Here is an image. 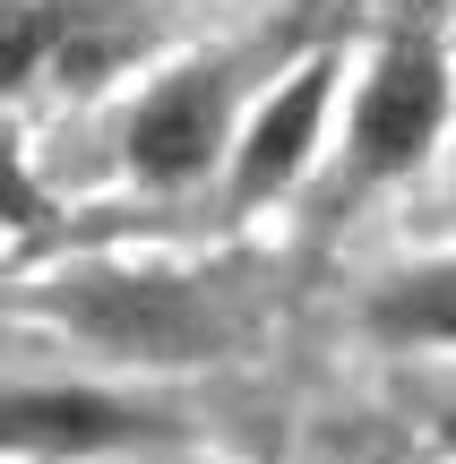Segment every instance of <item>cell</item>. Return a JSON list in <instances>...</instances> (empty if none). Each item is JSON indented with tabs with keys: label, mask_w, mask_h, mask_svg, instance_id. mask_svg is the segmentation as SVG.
I'll return each instance as SVG.
<instances>
[{
	"label": "cell",
	"mask_w": 456,
	"mask_h": 464,
	"mask_svg": "<svg viewBox=\"0 0 456 464\" xmlns=\"http://www.w3.org/2000/svg\"><path fill=\"white\" fill-rule=\"evenodd\" d=\"M34 52H44V9L34 0H0V78H17Z\"/></svg>",
	"instance_id": "obj_7"
},
{
	"label": "cell",
	"mask_w": 456,
	"mask_h": 464,
	"mask_svg": "<svg viewBox=\"0 0 456 464\" xmlns=\"http://www.w3.org/2000/svg\"><path fill=\"white\" fill-rule=\"evenodd\" d=\"M440 121H448V61H440V44L396 34V44L379 52V69L362 78V103H354V172L362 181L413 172L431 147H440Z\"/></svg>",
	"instance_id": "obj_2"
},
{
	"label": "cell",
	"mask_w": 456,
	"mask_h": 464,
	"mask_svg": "<svg viewBox=\"0 0 456 464\" xmlns=\"http://www.w3.org/2000/svg\"><path fill=\"white\" fill-rule=\"evenodd\" d=\"M61 318L103 344L112 362H207L224 344V310L216 293H199L189 276H138V266H112V276H78L61 293Z\"/></svg>",
	"instance_id": "obj_1"
},
{
	"label": "cell",
	"mask_w": 456,
	"mask_h": 464,
	"mask_svg": "<svg viewBox=\"0 0 456 464\" xmlns=\"http://www.w3.org/2000/svg\"><path fill=\"white\" fill-rule=\"evenodd\" d=\"M216 155H224V78L216 69H189V78L155 86L130 112V172L138 181L181 189V181H199Z\"/></svg>",
	"instance_id": "obj_3"
},
{
	"label": "cell",
	"mask_w": 456,
	"mask_h": 464,
	"mask_svg": "<svg viewBox=\"0 0 456 464\" xmlns=\"http://www.w3.org/2000/svg\"><path fill=\"white\" fill-rule=\"evenodd\" d=\"M440 439H448V448H456V413H448V421H440Z\"/></svg>",
	"instance_id": "obj_8"
},
{
	"label": "cell",
	"mask_w": 456,
	"mask_h": 464,
	"mask_svg": "<svg viewBox=\"0 0 456 464\" xmlns=\"http://www.w3.org/2000/svg\"><path fill=\"white\" fill-rule=\"evenodd\" d=\"M327 95H336V61L293 69L285 95H267V112L250 121V138H241V164H233V198H241V207L276 198V189H285L293 172L310 164V147H319V121H327Z\"/></svg>",
	"instance_id": "obj_5"
},
{
	"label": "cell",
	"mask_w": 456,
	"mask_h": 464,
	"mask_svg": "<svg viewBox=\"0 0 456 464\" xmlns=\"http://www.w3.org/2000/svg\"><path fill=\"white\" fill-rule=\"evenodd\" d=\"M147 430L155 413L95 396V387H0V448H26V456H103Z\"/></svg>",
	"instance_id": "obj_4"
},
{
	"label": "cell",
	"mask_w": 456,
	"mask_h": 464,
	"mask_svg": "<svg viewBox=\"0 0 456 464\" xmlns=\"http://www.w3.org/2000/svg\"><path fill=\"white\" fill-rule=\"evenodd\" d=\"M371 327H379V335H396V344H456V258L413 266V276L379 284Z\"/></svg>",
	"instance_id": "obj_6"
}]
</instances>
